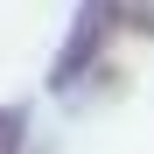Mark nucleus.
I'll use <instances>...</instances> for the list:
<instances>
[{
    "instance_id": "1",
    "label": "nucleus",
    "mask_w": 154,
    "mask_h": 154,
    "mask_svg": "<svg viewBox=\"0 0 154 154\" xmlns=\"http://www.w3.org/2000/svg\"><path fill=\"white\" fill-rule=\"evenodd\" d=\"M119 35V0H84V14H77V35H70V49L56 56V70H49V84H77L84 77V63H98L105 56V42Z\"/></svg>"
},
{
    "instance_id": "2",
    "label": "nucleus",
    "mask_w": 154,
    "mask_h": 154,
    "mask_svg": "<svg viewBox=\"0 0 154 154\" xmlns=\"http://www.w3.org/2000/svg\"><path fill=\"white\" fill-rule=\"evenodd\" d=\"M21 147V112H0V154Z\"/></svg>"
}]
</instances>
